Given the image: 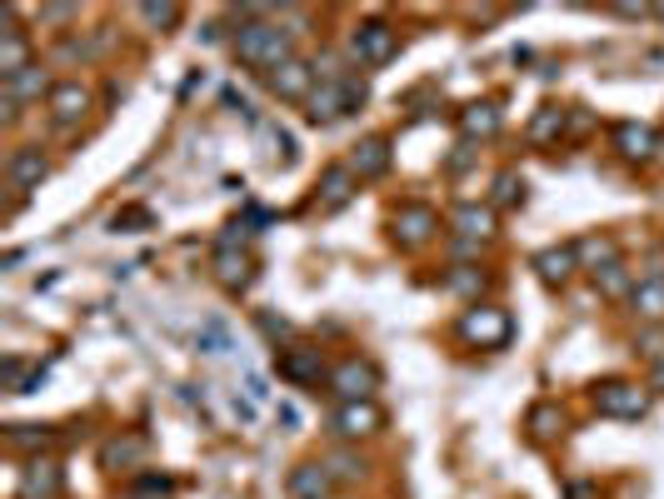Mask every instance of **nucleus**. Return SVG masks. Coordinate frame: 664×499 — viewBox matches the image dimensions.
Here are the masks:
<instances>
[{
    "instance_id": "nucleus-1",
    "label": "nucleus",
    "mask_w": 664,
    "mask_h": 499,
    "mask_svg": "<svg viewBox=\"0 0 664 499\" xmlns=\"http://www.w3.org/2000/svg\"><path fill=\"white\" fill-rule=\"evenodd\" d=\"M230 51H235L240 66H251V70H261V76H270V70H280L285 60L295 55V31H285V21L275 11L245 5V11L235 15Z\"/></svg>"
},
{
    "instance_id": "nucleus-2",
    "label": "nucleus",
    "mask_w": 664,
    "mask_h": 499,
    "mask_svg": "<svg viewBox=\"0 0 664 499\" xmlns=\"http://www.w3.org/2000/svg\"><path fill=\"white\" fill-rule=\"evenodd\" d=\"M370 100V86L359 76H345V80H320L316 96L306 100V120L310 125H335V120L355 115L359 106Z\"/></svg>"
},
{
    "instance_id": "nucleus-3",
    "label": "nucleus",
    "mask_w": 664,
    "mask_h": 499,
    "mask_svg": "<svg viewBox=\"0 0 664 499\" xmlns=\"http://www.w3.org/2000/svg\"><path fill=\"white\" fill-rule=\"evenodd\" d=\"M350 55H355L359 66H390L395 51H400V31H395L385 15H365V21H355V31H350Z\"/></svg>"
},
{
    "instance_id": "nucleus-4",
    "label": "nucleus",
    "mask_w": 664,
    "mask_h": 499,
    "mask_svg": "<svg viewBox=\"0 0 664 499\" xmlns=\"http://www.w3.org/2000/svg\"><path fill=\"white\" fill-rule=\"evenodd\" d=\"M650 385H640V380H599L595 385V410L605 414V420H644L650 414Z\"/></svg>"
},
{
    "instance_id": "nucleus-5",
    "label": "nucleus",
    "mask_w": 664,
    "mask_h": 499,
    "mask_svg": "<svg viewBox=\"0 0 664 499\" xmlns=\"http://www.w3.org/2000/svg\"><path fill=\"white\" fill-rule=\"evenodd\" d=\"M460 340H465V345H475V350H500L505 340L514 335V325H510V315H505L500 304H469L465 315H460Z\"/></svg>"
},
{
    "instance_id": "nucleus-6",
    "label": "nucleus",
    "mask_w": 664,
    "mask_h": 499,
    "mask_svg": "<svg viewBox=\"0 0 664 499\" xmlns=\"http://www.w3.org/2000/svg\"><path fill=\"white\" fill-rule=\"evenodd\" d=\"M330 390H335V400H375V390H380V369H375V359H359V355H345L335 369H330Z\"/></svg>"
},
{
    "instance_id": "nucleus-7",
    "label": "nucleus",
    "mask_w": 664,
    "mask_h": 499,
    "mask_svg": "<svg viewBox=\"0 0 664 499\" xmlns=\"http://www.w3.org/2000/svg\"><path fill=\"white\" fill-rule=\"evenodd\" d=\"M316 86H320L316 60H306V55H290L280 70L265 76V90H270L275 100H290V106H306V100L316 96Z\"/></svg>"
},
{
    "instance_id": "nucleus-8",
    "label": "nucleus",
    "mask_w": 664,
    "mask_h": 499,
    "mask_svg": "<svg viewBox=\"0 0 664 499\" xmlns=\"http://www.w3.org/2000/svg\"><path fill=\"white\" fill-rule=\"evenodd\" d=\"M390 235L400 250H420L440 235V215L425 206V200H405V206L390 215Z\"/></svg>"
},
{
    "instance_id": "nucleus-9",
    "label": "nucleus",
    "mask_w": 664,
    "mask_h": 499,
    "mask_svg": "<svg viewBox=\"0 0 664 499\" xmlns=\"http://www.w3.org/2000/svg\"><path fill=\"white\" fill-rule=\"evenodd\" d=\"M330 430H335L340 440H370V434L385 430V410L375 400H345V404H335V414H330Z\"/></svg>"
},
{
    "instance_id": "nucleus-10",
    "label": "nucleus",
    "mask_w": 664,
    "mask_h": 499,
    "mask_svg": "<svg viewBox=\"0 0 664 499\" xmlns=\"http://www.w3.org/2000/svg\"><path fill=\"white\" fill-rule=\"evenodd\" d=\"M60 489H66V469L55 465L51 455H35V459H25L15 499H60Z\"/></svg>"
},
{
    "instance_id": "nucleus-11",
    "label": "nucleus",
    "mask_w": 664,
    "mask_h": 499,
    "mask_svg": "<svg viewBox=\"0 0 664 499\" xmlns=\"http://www.w3.org/2000/svg\"><path fill=\"white\" fill-rule=\"evenodd\" d=\"M280 380L300 385V390H316L320 380H330V369H325V355L310 345H285L280 350Z\"/></svg>"
},
{
    "instance_id": "nucleus-12",
    "label": "nucleus",
    "mask_w": 664,
    "mask_h": 499,
    "mask_svg": "<svg viewBox=\"0 0 664 499\" xmlns=\"http://www.w3.org/2000/svg\"><path fill=\"white\" fill-rule=\"evenodd\" d=\"M45 110H51V120L60 131H70V125H80L90 110V86H80V80H55L51 96H45Z\"/></svg>"
},
{
    "instance_id": "nucleus-13",
    "label": "nucleus",
    "mask_w": 664,
    "mask_h": 499,
    "mask_svg": "<svg viewBox=\"0 0 664 499\" xmlns=\"http://www.w3.org/2000/svg\"><path fill=\"white\" fill-rule=\"evenodd\" d=\"M45 175H51V160H45L41 145H15L11 160H5V180H11L15 196H31V190H41Z\"/></svg>"
},
{
    "instance_id": "nucleus-14",
    "label": "nucleus",
    "mask_w": 664,
    "mask_h": 499,
    "mask_svg": "<svg viewBox=\"0 0 664 499\" xmlns=\"http://www.w3.org/2000/svg\"><path fill=\"white\" fill-rule=\"evenodd\" d=\"M355 190H359V175L350 170L345 160L330 165V170L320 175V185H316V210H320V215H335V210H345L350 200H355Z\"/></svg>"
},
{
    "instance_id": "nucleus-15",
    "label": "nucleus",
    "mask_w": 664,
    "mask_h": 499,
    "mask_svg": "<svg viewBox=\"0 0 664 499\" xmlns=\"http://www.w3.org/2000/svg\"><path fill=\"white\" fill-rule=\"evenodd\" d=\"M450 230H455V240H465V245H479V240L495 235V206L485 200H460L455 210H450Z\"/></svg>"
},
{
    "instance_id": "nucleus-16",
    "label": "nucleus",
    "mask_w": 664,
    "mask_h": 499,
    "mask_svg": "<svg viewBox=\"0 0 664 499\" xmlns=\"http://www.w3.org/2000/svg\"><path fill=\"white\" fill-rule=\"evenodd\" d=\"M610 141H615V151L624 155V160H654L660 155V131L654 125H644V120H620L610 131Z\"/></svg>"
},
{
    "instance_id": "nucleus-17",
    "label": "nucleus",
    "mask_w": 664,
    "mask_h": 499,
    "mask_svg": "<svg viewBox=\"0 0 664 499\" xmlns=\"http://www.w3.org/2000/svg\"><path fill=\"white\" fill-rule=\"evenodd\" d=\"M31 41H25V31L15 25V11H5V31H0V86L5 80H15L21 70H31Z\"/></svg>"
},
{
    "instance_id": "nucleus-18",
    "label": "nucleus",
    "mask_w": 664,
    "mask_h": 499,
    "mask_svg": "<svg viewBox=\"0 0 664 499\" xmlns=\"http://www.w3.org/2000/svg\"><path fill=\"white\" fill-rule=\"evenodd\" d=\"M390 160H395V151H390V135H365V141L350 151V170L359 175V180H380L385 170H390Z\"/></svg>"
},
{
    "instance_id": "nucleus-19",
    "label": "nucleus",
    "mask_w": 664,
    "mask_h": 499,
    "mask_svg": "<svg viewBox=\"0 0 664 499\" xmlns=\"http://www.w3.org/2000/svg\"><path fill=\"white\" fill-rule=\"evenodd\" d=\"M215 280H220V290L245 295V290L255 285V260L245 255V250H225V245H215Z\"/></svg>"
},
{
    "instance_id": "nucleus-20",
    "label": "nucleus",
    "mask_w": 664,
    "mask_h": 499,
    "mask_svg": "<svg viewBox=\"0 0 664 499\" xmlns=\"http://www.w3.org/2000/svg\"><path fill=\"white\" fill-rule=\"evenodd\" d=\"M141 465H145V440L141 434L125 430V434H110L106 445H100V469H110V475H120V469H131L135 475Z\"/></svg>"
},
{
    "instance_id": "nucleus-21",
    "label": "nucleus",
    "mask_w": 664,
    "mask_h": 499,
    "mask_svg": "<svg viewBox=\"0 0 664 499\" xmlns=\"http://www.w3.org/2000/svg\"><path fill=\"white\" fill-rule=\"evenodd\" d=\"M330 489H335V475L325 459H300L290 469V499H330Z\"/></svg>"
},
{
    "instance_id": "nucleus-22",
    "label": "nucleus",
    "mask_w": 664,
    "mask_h": 499,
    "mask_svg": "<svg viewBox=\"0 0 664 499\" xmlns=\"http://www.w3.org/2000/svg\"><path fill=\"white\" fill-rule=\"evenodd\" d=\"M630 310L644 320V325H660L664 320V275H634V290H630Z\"/></svg>"
},
{
    "instance_id": "nucleus-23",
    "label": "nucleus",
    "mask_w": 664,
    "mask_h": 499,
    "mask_svg": "<svg viewBox=\"0 0 664 499\" xmlns=\"http://www.w3.org/2000/svg\"><path fill=\"white\" fill-rule=\"evenodd\" d=\"M530 270L540 275L545 285H569V275L579 270V255H575V245H545L530 260Z\"/></svg>"
},
{
    "instance_id": "nucleus-24",
    "label": "nucleus",
    "mask_w": 664,
    "mask_h": 499,
    "mask_svg": "<svg viewBox=\"0 0 664 499\" xmlns=\"http://www.w3.org/2000/svg\"><path fill=\"white\" fill-rule=\"evenodd\" d=\"M500 125H505V115L495 100H475V106L460 110V135H465V141H495Z\"/></svg>"
},
{
    "instance_id": "nucleus-25",
    "label": "nucleus",
    "mask_w": 664,
    "mask_h": 499,
    "mask_svg": "<svg viewBox=\"0 0 664 499\" xmlns=\"http://www.w3.org/2000/svg\"><path fill=\"white\" fill-rule=\"evenodd\" d=\"M575 255H579V270L599 275L605 265L620 260V245H615V235H585V240H575Z\"/></svg>"
},
{
    "instance_id": "nucleus-26",
    "label": "nucleus",
    "mask_w": 664,
    "mask_h": 499,
    "mask_svg": "<svg viewBox=\"0 0 664 499\" xmlns=\"http://www.w3.org/2000/svg\"><path fill=\"white\" fill-rule=\"evenodd\" d=\"M5 96H11L15 106H31V100L51 96V80H45V70H41V66H31V70H21L15 80H5Z\"/></svg>"
},
{
    "instance_id": "nucleus-27",
    "label": "nucleus",
    "mask_w": 664,
    "mask_h": 499,
    "mask_svg": "<svg viewBox=\"0 0 664 499\" xmlns=\"http://www.w3.org/2000/svg\"><path fill=\"white\" fill-rule=\"evenodd\" d=\"M595 285H599V295H610V300H630L634 270H624V260H615V265H605V270L595 275Z\"/></svg>"
},
{
    "instance_id": "nucleus-28",
    "label": "nucleus",
    "mask_w": 664,
    "mask_h": 499,
    "mask_svg": "<svg viewBox=\"0 0 664 499\" xmlns=\"http://www.w3.org/2000/svg\"><path fill=\"white\" fill-rule=\"evenodd\" d=\"M135 15H141V21L151 25V31L165 35V31H175V25H180V15H186V11H180L175 0H145V5H141Z\"/></svg>"
},
{
    "instance_id": "nucleus-29",
    "label": "nucleus",
    "mask_w": 664,
    "mask_h": 499,
    "mask_svg": "<svg viewBox=\"0 0 664 499\" xmlns=\"http://www.w3.org/2000/svg\"><path fill=\"white\" fill-rule=\"evenodd\" d=\"M560 131H565V110H560V106H540V115L530 120V141L534 145H550Z\"/></svg>"
},
{
    "instance_id": "nucleus-30",
    "label": "nucleus",
    "mask_w": 664,
    "mask_h": 499,
    "mask_svg": "<svg viewBox=\"0 0 664 499\" xmlns=\"http://www.w3.org/2000/svg\"><path fill=\"white\" fill-rule=\"evenodd\" d=\"M490 206L495 210H514V206H524V180L514 170H500L495 175V196H490Z\"/></svg>"
},
{
    "instance_id": "nucleus-31",
    "label": "nucleus",
    "mask_w": 664,
    "mask_h": 499,
    "mask_svg": "<svg viewBox=\"0 0 664 499\" xmlns=\"http://www.w3.org/2000/svg\"><path fill=\"white\" fill-rule=\"evenodd\" d=\"M325 465H330V475H335V485H359V479H365V459H359L355 450H335Z\"/></svg>"
},
{
    "instance_id": "nucleus-32",
    "label": "nucleus",
    "mask_w": 664,
    "mask_h": 499,
    "mask_svg": "<svg viewBox=\"0 0 664 499\" xmlns=\"http://www.w3.org/2000/svg\"><path fill=\"white\" fill-rule=\"evenodd\" d=\"M560 424H565L560 404H534V410H530V434H534V440H555Z\"/></svg>"
},
{
    "instance_id": "nucleus-33",
    "label": "nucleus",
    "mask_w": 664,
    "mask_h": 499,
    "mask_svg": "<svg viewBox=\"0 0 664 499\" xmlns=\"http://www.w3.org/2000/svg\"><path fill=\"white\" fill-rule=\"evenodd\" d=\"M110 225H115V235H141V230L155 225V215L145 206H125V210H115V215H110Z\"/></svg>"
},
{
    "instance_id": "nucleus-34",
    "label": "nucleus",
    "mask_w": 664,
    "mask_h": 499,
    "mask_svg": "<svg viewBox=\"0 0 664 499\" xmlns=\"http://www.w3.org/2000/svg\"><path fill=\"white\" fill-rule=\"evenodd\" d=\"M11 450H45L55 440V430H45V424H11Z\"/></svg>"
},
{
    "instance_id": "nucleus-35",
    "label": "nucleus",
    "mask_w": 664,
    "mask_h": 499,
    "mask_svg": "<svg viewBox=\"0 0 664 499\" xmlns=\"http://www.w3.org/2000/svg\"><path fill=\"white\" fill-rule=\"evenodd\" d=\"M196 345H200V355H230L225 320H206V325H200V335H196Z\"/></svg>"
},
{
    "instance_id": "nucleus-36",
    "label": "nucleus",
    "mask_w": 664,
    "mask_h": 499,
    "mask_svg": "<svg viewBox=\"0 0 664 499\" xmlns=\"http://www.w3.org/2000/svg\"><path fill=\"white\" fill-rule=\"evenodd\" d=\"M131 495L135 499H170L175 495V479L170 475H135L131 479Z\"/></svg>"
},
{
    "instance_id": "nucleus-37",
    "label": "nucleus",
    "mask_w": 664,
    "mask_h": 499,
    "mask_svg": "<svg viewBox=\"0 0 664 499\" xmlns=\"http://www.w3.org/2000/svg\"><path fill=\"white\" fill-rule=\"evenodd\" d=\"M445 290H455V295H479V290H485V275H479V265H455V270L445 275Z\"/></svg>"
},
{
    "instance_id": "nucleus-38",
    "label": "nucleus",
    "mask_w": 664,
    "mask_h": 499,
    "mask_svg": "<svg viewBox=\"0 0 664 499\" xmlns=\"http://www.w3.org/2000/svg\"><path fill=\"white\" fill-rule=\"evenodd\" d=\"M255 325H261V335L275 340V345H280V340H290V320L275 315V310H261V315H255Z\"/></svg>"
},
{
    "instance_id": "nucleus-39",
    "label": "nucleus",
    "mask_w": 664,
    "mask_h": 499,
    "mask_svg": "<svg viewBox=\"0 0 664 499\" xmlns=\"http://www.w3.org/2000/svg\"><path fill=\"white\" fill-rule=\"evenodd\" d=\"M35 21H41V25H76L80 21V5H41V11H35Z\"/></svg>"
},
{
    "instance_id": "nucleus-40",
    "label": "nucleus",
    "mask_w": 664,
    "mask_h": 499,
    "mask_svg": "<svg viewBox=\"0 0 664 499\" xmlns=\"http://www.w3.org/2000/svg\"><path fill=\"white\" fill-rule=\"evenodd\" d=\"M245 400H251V404H265V400H270V390H265V380L255 375V369L245 375Z\"/></svg>"
},
{
    "instance_id": "nucleus-41",
    "label": "nucleus",
    "mask_w": 664,
    "mask_h": 499,
    "mask_svg": "<svg viewBox=\"0 0 664 499\" xmlns=\"http://www.w3.org/2000/svg\"><path fill=\"white\" fill-rule=\"evenodd\" d=\"M650 390H660V395H664V355L654 359V369H650Z\"/></svg>"
},
{
    "instance_id": "nucleus-42",
    "label": "nucleus",
    "mask_w": 664,
    "mask_h": 499,
    "mask_svg": "<svg viewBox=\"0 0 664 499\" xmlns=\"http://www.w3.org/2000/svg\"><path fill=\"white\" fill-rule=\"evenodd\" d=\"M569 499H595V495H589L585 485H569Z\"/></svg>"
},
{
    "instance_id": "nucleus-43",
    "label": "nucleus",
    "mask_w": 664,
    "mask_h": 499,
    "mask_svg": "<svg viewBox=\"0 0 664 499\" xmlns=\"http://www.w3.org/2000/svg\"><path fill=\"white\" fill-rule=\"evenodd\" d=\"M654 15H660V21H664V5H654Z\"/></svg>"
}]
</instances>
